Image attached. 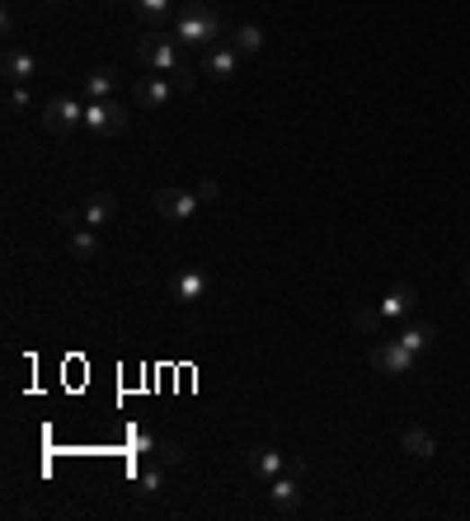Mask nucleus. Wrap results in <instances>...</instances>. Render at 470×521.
<instances>
[{"label":"nucleus","instance_id":"nucleus-1","mask_svg":"<svg viewBox=\"0 0 470 521\" xmlns=\"http://www.w3.org/2000/svg\"><path fill=\"white\" fill-rule=\"evenodd\" d=\"M226 33H231L226 29V14L212 10L208 0H189V5L179 10V19H174V38H179L183 48H212Z\"/></svg>","mask_w":470,"mask_h":521},{"label":"nucleus","instance_id":"nucleus-2","mask_svg":"<svg viewBox=\"0 0 470 521\" xmlns=\"http://www.w3.org/2000/svg\"><path fill=\"white\" fill-rule=\"evenodd\" d=\"M85 132L90 137H122L128 132V109L118 99H90L85 103Z\"/></svg>","mask_w":470,"mask_h":521},{"label":"nucleus","instance_id":"nucleus-3","mask_svg":"<svg viewBox=\"0 0 470 521\" xmlns=\"http://www.w3.org/2000/svg\"><path fill=\"white\" fill-rule=\"evenodd\" d=\"M414 362H419V352H410L400 339H381V343H372V366L381 371V376H410Z\"/></svg>","mask_w":470,"mask_h":521},{"label":"nucleus","instance_id":"nucleus-4","mask_svg":"<svg viewBox=\"0 0 470 521\" xmlns=\"http://www.w3.org/2000/svg\"><path fill=\"white\" fill-rule=\"evenodd\" d=\"M43 128L52 137H71L75 128H85V109H80L75 99H48V109H43Z\"/></svg>","mask_w":470,"mask_h":521},{"label":"nucleus","instance_id":"nucleus-5","mask_svg":"<svg viewBox=\"0 0 470 521\" xmlns=\"http://www.w3.org/2000/svg\"><path fill=\"white\" fill-rule=\"evenodd\" d=\"M198 207H202V198H198L193 189H160V193H155V212L165 216V221H174V225L193 221Z\"/></svg>","mask_w":470,"mask_h":521},{"label":"nucleus","instance_id":"nucleus-6","mask_svg":"<svg viewBox=\"0 0 470 521\" xmlns=\"http://www.w3.org/2000/svg\"><path fill=\"white\" fill-rule=\"evenodd\" d=\"M174 94H179V85H174V75H170V71L141 75V80H137V90H132V99L141 103V109H165Z\"/></svg>","mask_w":470,"mask_h":521},{"label":"nucleus","instance_id":"nucleus-7","mask_svg":"<svg viewBox=\"0 0 470 521\" xmlns=\"http://www.w3.org/2000/svg\"><path fill=\"white\" fill-rule=\"evenodd\" d=\"M208 291H212V278L202 273V268H179V273L170 278V296L179 305H198V301H208Z\"/></svg>","mask_w":470,"mask_h":521},{"label":"nucleus","instance_id":"nucleus-8","mask_svg":"<svg viewBox=\"0 0 470 521\" xmlns=\"http://www.w3.org/2000/svg\"><path fill=\"white\" fill-rule=\"evenodd\" d=\"M137 57H141V66H151V71H179L183 66L174 38H141Z\"/></svg>","mask_w":470,"mask_h":521},{"label":"nucleus","instance_id":"nucleus-9","mask_svg":"<svg viewBox=\"0 0 470 521\" xmlns=\"http://www.w3.org/2000/svg\"><path fill=\"white\" fill-rule=\"evenodd\" d=\"M377 305H381V315H386V320H410L414 310H419V291H414L410 282H395Z\"/></svg>","mask_w":470,"mask_h":521},{"label":"nucleus","instance_id":"nucleus-10","mask_svg":"<svg viewBox=\"0 0 470 521\" xmlns=\"http://www.w3.org/2000/svg\"><path fill=\"white\" fill-rule=\"evenodd\" d=\"M240 71V52L231 43H212L202 48V75H217V80H231Z\"/></svg>","mask_w":470,"mask_h":521},{"label":"nucleus","instance_id":"nucleus-11","mask_svg":"<svg viewBox=\"0 0 470 521\" xmlns=\"http://www.w3.org/2000/svg\"><path fill=\"white\" fill-rule=\"evenodd\" d=\"M118 216V202L109 198V193H99V198H90L85 207H80V212H67V225H94V231H99V225H109Z\"/></svg>","mask_w":470,"mask_h":521},{"label":"nucleus","instance_id":"nucleus-12","mask_svg":"<svg viewBox=\"0 0 470 521\" xmlns=\"http://www.w3.org/2000/svg\"><path fill=\"white\" fill-rule=\"evenodd\" d=\"M269 503H273L278 517H288V512L301 508V484H297V474H278V479H269Z\"/></svg>","mask_w":470,"mask_h":521},{"label":"nucleus","instance_id":"nucleus-13","mask_svg":"<svg viewBox=\"0 0 470 521\" xmlns=\"http://www.w3.org/2000/svg\"><path fill=\"white\" fill-rule=\"evenodd\" d=\"M0 71H5L10 85H29L33 71H38V61H33L24 48H5V57H0Z\"/></svg>","mask_w":470,"mask_h":521},{"label":"nucleus","instance_id":"nucleus-14","mask_svg":"<svg viewBox=\"0 0 470 521\" xmlns=\"http://www.w3.org/2000/svg\"><path fill=\"white\" fill-rule=\"evenodd\" d=\"M250 470H254V479H278V474H288V455L282 451H273V446H254L250 451Z\"/></svg>","mask_w":470,"mask_h":521},{"label":"nucleus","instance_id":"nucleus-15","mask_svg":"<svg viewBox=\"0 0 470 521\" xmlns=\"http://www.w3.org/2000/svg\"><path fill=\"white\" fill-rule=\"evenodd\" d=\"M395 339L410 348V352H428V348L438 343V324H433V320H414V324H404Z\"/></svg>","mask_w":470,"mask_h":521},{"label":"nucleus","instance_id":"nucleus-16","mask_svg":"<svg viewBox=\"0 0 470 521\" xmlns=\"http://www.w3.org/2000/svg\"><path fill=\"white\" fill-rule=\"evenodd\" d=\"M353 329L358 333H367V339H386L381 333V324H386V315H381V305H362V301H353Z\"/></svg>","mask_w":470,"mask_h":521},{"label":"nucleus","instance_id":"nucleus-17","mask_svg":"<svg viewBox=\"0 0 470 521\" xmlns=\"http://www.w3.org/2000/svg\"><path fill=\"white\" fill-rule=\"evenodd\" d=\"M400 446L414 455V461H428V455L438 451V442H433V432H423V428H404L400 432Z\"/></svg>","mask_w":470,"mask_h":521},{"label":"nucleus","instance_id":"nucleus-18","mask_svg":"<svg viewBox=\"0 0 470 521\" xmlns=\"http://www.w3.org/2000/svg\"><path fill=\"white\" fill-rule=\"evenodd\" d=\"M226 38H231V48H235L240 57H254V52L263 48V29H259V24H235Z\"/></svg>","mask_w":470,"mask_h":521},{"label":"nucleus","instance_id":"nucleus-19","mask_svg":"<svg viewBox=\"0 0 470 521\" xmlns=\"http://www.w3.org/2000/svg\"><path fill=\"white\" fill-rule=\"evenodd\" d=\"M113 90H118V71L113 66H99V71L85 75V94L90 99H113Z\"/></svg>","mask_w":470,"mask_h":521},{"label":"nucleus","instance_id":"nucleus-20","mask_svg":"<svg viewBox=\"0 0 470 521\" xmlns=\"http://www.w3.org/2000/svg\"><path fill=\"white\" fill-rule=\"evenodd\" d=\"M132 10H137L141 24H165L174 14V0H132Z\"/></svg>","mask_w":470,"mask_h":521},{"label":"nucleus","instance_id":"nucleus-21","mask_svg":"<svg viewBox=\"0 0 470 521\" xmlns=\"http://www.w3.org/2000/svg\"><path fill=\"white\" fill-rule=\"evenodd\" d=\"M71 254H75V259H94V254H99L94 225H75V231H71Z\"/></svg>","mask_w":470,"mask_h":521},{"label":"nucleus","instance_id":"nucleus-22","mask_svg":"<svg viewBox=\"0 0 470 521\" xmlns=\"http://www.w3.org/2000/svg\"><path fill=\"white\" fill-rule=\"evenodd\" d=\"M160 489H165V470H146V474H141V493H146V498H155Z\"/></svg>","mask_w":470,"mask_h":521},{"label":"nucleus","instance_id":"nucleus-23","mask_svg":"<svg viewBox=\"0 0 470 521\" xmlns=\"http://www.w3.org/2000/svg\"><path fill=\"white\" fill-rule=\"evenodd\" d=\"M5 103H10V113H24L29 109V85H10V99Z\"/></svg>","mask_w":470,"mask_h":521},{"label":"nucleus","instance_id":"nucleus-24","mask_svg":"<svg viewBox=\"0 0 470 521\" xmlns=\"http://www.w3.org/2000/svg\"><path fill=\"white\" fill-rule=\"evenodd\" d=\"M193 193H198L202 202H217V198H221V189H217V179H198V183H193Z\"/></svg>","mask_w":470,"mask_h":521},{"label":"nucleus","instance_id":"nucleus-25","mask_svg":"<svg viewBox=\"0 0 470 521\" xmlns=\"http://www.w3.org/2000/svg\"><path fill=\"white\" fill-rule=\"evenodd\" d=\"M155 455H160V465H183V446H174V442H165Z\"/></svg>","mask_w":470,"mask_h":521},{"label":"nucleus","instance_id":"nucleus-26","mask_svg":"<svg viewBox=\"0 0 470 521\" xmlns=\"http://www.w3.org/2000/svg\"><path fill=\"white\" fill-rule=\"evenodd\" d=\"M170 75H174V85H179V94H189V90L198 85V75H193L189 66H179V71H170Z\"/></svg>","mask_w":470,"mask_h":521},{"label":"nucleus","instance_id":"nucleus-27","mask_svg":"<svg viewBox=\"0 0 470 521\" xmlns=\"http://www.w3.org/2000/svg\"><path fill=\"white\" fill-rule=\"evenodd\" d=\"M461 278H466V282H470V263H466V273H461Z\"/></svg>","mask_w":470,"mask_h":521},{"label":"nucleus","instance_id":"nucleus-28","mask_svg":"<svg viewBox=\"0 0 470 521\" xmlns=\"http://www.w3.org/2000/svg\"><path fill=\"white\" fill-rule=\"evenodd\" d=\"M48 5H61V0H48Z\"/></svg>","mask_w":470,"mask_h":521}]
</instances>
